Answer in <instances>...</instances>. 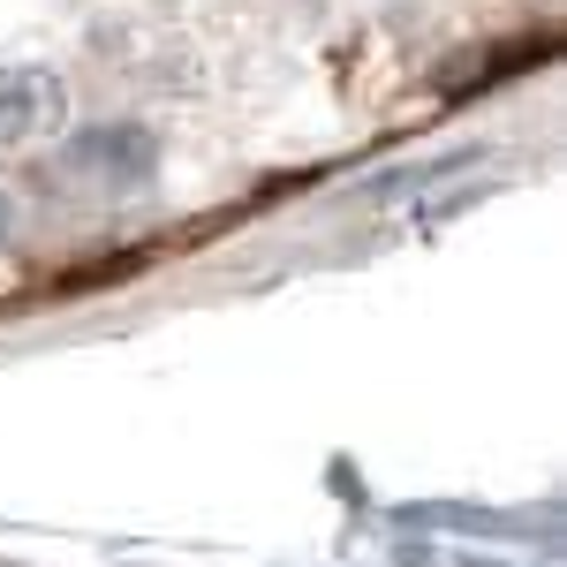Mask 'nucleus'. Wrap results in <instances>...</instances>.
Segmentation results:
<instances>
[{
    "instance_id": "f257e3e1",
    "label": "nucleus",
    "mask_w": 567,
    "mask_h": 567,
    "mask_svg": "<svg viewBox=\"0 0 567 567\" xmlns=\"http://www.w3.org/2000/svg\"><path fill=\"white\" fill-rule=\"evenodd\" d=\"M61 114H69V91L53 69H0V136H16V144H31V136H53L61 130Z\"/></svg>"
}]
</instances>
